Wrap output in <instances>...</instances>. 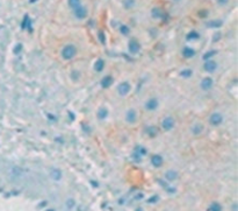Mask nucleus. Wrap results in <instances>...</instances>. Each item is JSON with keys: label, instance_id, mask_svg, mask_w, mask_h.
<instances>
[{"label": "nucleus", "instance_id": "obj_24", "mask_svg": "<svg viewBox=\"0 0 238 211\" xmlns=\"http://www.w3.org/2000/svg\"><path fill=\"white\" fill-rule=\"evenodd\" d=\"M123 6H124V8L130 9V8H133L135 6V0H124L123 1Z\"/></svg>", "mask_w": 238, "mask_h": 211}, {"label": "nucleus", "instance_id": "obj_19", "mask_svg": "<svg viewBox=\"0 0 238 211\" xmlns=\"http://www.w3.org/2000/svg\"><path fill=\"white\" fill-rule=\"evenodd\" d=\"M145 132H146V134H147L150 138H153V137L157 135V128H156L154 126H149V127H146Z\"/></svg>", "mask_w": 238, "mask_h": 211}, {"label": "nucleus", "instance_id": "obj_31", "mask_svg": "<svg viewBox=\"0 0 238 211\" xmlns=\"http://www.w3.org/2000/svg\"><path fill=\"white\" fill-rule=\"evenodd\" d=\"M98 38H99L100 42L103 45V43H105V34H103V32H101V30H100V32L98 33Z\"/></svg>", "mask_w": 238, "mask_h": 211}, {"label": "nucleus", "instance_id": "obj_29", "mask_svg": "<svg viewBox=\"0 0 238 211\" xmlns=\"http://www.w3.org/2000/svg\"><path fill=\"white\" fill-rule=\"evenodd\" d=\"M216 54V52L215 50H211V52H207V53L203 55V59L204 61H208V59H211V57L214 56Z\"/></svg>", "mask_w": 238, "mask_h": 211}, {"label": "nucleus", "instance_id": "obj_3", "mask_svg": "<svg viewBox=\"0 0 238 211\" xmlns=\"http://www.w3.org/2000/svg\"><path fill=\"white\" fill-rule=\"evenodd\" d=\"M209 122H210L213 126H218V125H221V124L223 122V115H222L221 113L215 112V113H213V114L210 115Z\"/></svg>", "mask_w": 238, "mask_h": 211}, {"label": "nucleus", "instance_id": "obj_15", "mask_svg": "<svg viewBox=\"0 0 238 211\" xmlns=\"http://www.w3.org/2000/svg\"><path fill=\"white\" fill-rule=\"evenodd\" d=\"M199 38H200V34L196 30H192V32H190L186 35V40L187 41H194V40H197Z\"/></svg>", "mask_w": 238, "mask_h": 211}, {"label": "nucleus", "instance_id": "obj_26", "mask_svg": "<svg viewBox=\"0 0 238 211\" xmlns=\"http://www.w3.org/2000/svg\"><path fill=\"white\" fill-rule=\"evenodd\" d=\"M192 74H193V71H192L190 69H184V70L180 72V75L183 76V78H190V76H192Z\"/></svg>", "mask_w": 238, "mask_h": 211}, {"label": "nucleus", "instance_id": "obj_1", "mask_svg": "<svg viewBox=\"0 0 238 211\" xmlns=\"http://www.w3.org/2000/svg\"><path fill=\"white\" fill-rule=\"evenodd\" d=\"M77 55V48L73 45H66L63 49H62V57L66 61L72 59L74 56Z\"/></svg>", "mask_w": 238, "mask_h": 211}, {"label": "nucleus", "instance_id": "obj_14", "mask_svg": "<svg viewBox=\"0 0 238 211\" xmlns=\"http://www.w3.org/2000/svg\"><path fill=\"white\" fill-rule=\"evenodd\" d=\"M165 178H166L167 181H170V182L176 181V180L178 178V173L174 171V170H168V171L165 173Z\"/></svg>", "mask_w": 238, "mask_h": 211}, {"label": "nucleus", "instance_id": "obj_21", "mask_svg": "<svg viewBox=\"0 0 238 211\" xmlns=\"http://www.w3.org/2000/svg\"><path fill=\"white\" fill-rule=\"evenodd\" d=\"M107 115H108V110H107L106 107L99 108V111H98V117H99V119H105Z\"/></svg>", "mask_w": 238, "mask_h": 211}, {"label": "nucleus", "instance_id": "obj_33", "mask_svg": "<svg viewBox=\"0 0 238 211\" xmlns=\"http://www.w3.org/2000/svg\"><path fill=\"white\" fill-rule=\"evenodd\" d=\"M228 1H229V0H217V4L223 6V5H227V4H228Z\"/></svg>", "mask_w": 238, "mask_h": 211}, {"label": "nucleus", "instance_id": "obj_4", "mask_svg": "<svg viewBox=\"0 0 238 211\" xmlns=\"http://www.w3.org/2000/svg\"><path fill=\"white\" fill-rule=\"evenodd\" d=\"M74 11V15H76V18L77 19H85L86 16H87V9H86V7L85 6H83V5H80V6H78L76 9H73Z\"/></svg>", "mask_w": 238, "mask_h": 211}, {"label": "nucleus", "instance_id": "obj_35", "mask_svg": "<svg viewBox=\"0 0 238 211\" xmlns=\"http://www.w3.org/2000/svg\"><path fill=\"white\" fill-rule=\"evenodd\" d=\"M136 211H143V210L141 209V208H138V209H136Z\"/></svg>", "mask_w": 238, "mask_h": 211}, {"label": "nucleus", "instance_id": "obj_28", "mask_svg": "<svg viewBox=\"0 0 238 211\" xmlns=\"http://www.w3.org/2000/svg\"><path fill=\"white\" fill-rule=\"evenodd\" d=\"M221 210H222V207L218 203H213L209 207V211H221Z\"/></svg>", "mask_w": 238, "mask_h": 211}, {"label": "nucleus", "instance_id": "obj_32", "mask_svg": "<svg viewBox=\"0 0 238 211\" xmlns=\"http://www.w3.org/2000/svg\"><path fill=\"white\" fill-rule=\"evenodd\" d=\"M21 49H22V45H21V43H18V45L14 47V53L19 54L21 52Z\"/></svg>", "mask_w": 238, "mask_h": 211}, {"label": "nucleus", "instance_id": "obj_20", "mask_svg": "<svg viewBox=\"0 0 238 211\" xmlns=\"http://www.w3.org/2000/svg\"><path fill=\"white\" fill-rule=\"evenodd\" d=\"M151 13H152V18H154V19H159V18L163 16V12H161V9L158 8V7H154V8L151 11Z\"/></svg>", "mask_w": 238, "mask_h": 211}, {"label": "nucleus", "instance_id": "obj_36", "mask_svg": "<svg viewBox=\"0 0 238 211\" xmlns=\"http://www.w3.org/2000/svg\"><path fill=\"white\" fill-rule=\"evenodd\" d=\"M174 1H179V0H174Z\"/></svg>", "mask_w": 238, "mask_h": 211}, {"label": "nucleus", "instance_id": "obj_22", "mask_svg": "<svg viewBox=\"0 0 238 211\" xmlns=\"http://www.w3.org/2000/svg\"><path fill=\"white\" fill-rule=\"evenodd\" d=\"M221 25H222V21H221V20H213V21H210V22L207 23V26H208V27H211V28L221 27Z\"/></svg>", "mask_w": 238, "mask_h": 211}, {"label": "nucleus", "instance_id": "obj_9", "mask_svg": "<svg viewBox=\"0 0 238 211\" xmlns=\"http://www.w3.org/2000/svg\"><path fill=\"white\" fill-rule=\"evenodd\" d=\"M144 107H145V110H147V111H154V110L158 107V99L154 98V97L147 99L146 103H145V105H144Z\"/></svg>", "mask_w": 238, "mask_h": 211}, {"label": "nucleus", "instance_id": "obj_25", "mask_svg": "<svg viewBox=\"0 0 238 211\" xmlns=\"http://www.w3.org/2000/svg\"><path fill=\"white\" fill-rule=\"evenodd\" d=\"M120 32H121L122 35H128L130 33V29H129V27L127 25H121L120 26Z\"/></svg>", "mask_w": 238, "mask_h": 211}, {"label": "nucleus", "instance_id": "obj_8", "mask_svg": "<svg viewBox=\"0 0 238 211\" xmlns=\"http://www.w3.org/2000/svg\"><path fill=\"white\" fill-rule=\"evenodd\" d=\"M130 84L128 83V82H122L119 86H117V91H119V93L121 95V96H126V95H128L129 93V91H130Z\"/></svg>", "mask_w": 238, "mask_h": 211}, {"label": "nucleus", "instance_id": "obj_23", "mask_svg": "<svg viewBox=\"0 0 238 211\" xmlns=\"http://www.w3.org/2000/svg\"><path fill=\"white\" fill-rule=\"evenodd\" d=\"M81 5V0H69V6L72 9H76L78 6Z\"/></svg>", "mask_w": 238, "mask_h": 211}, {"label": "nucleus", "instance_id": "obj_30", "mask_svg": "<svg viewBox=\"0 0 238 211\" xmlns=\"http://www.w3.org/2000/svg\"><path fill=\"white\" fill-rule=\"evenodd\" d=\"M199 16H200V18H202V19L207 18V16H208V11H206V9L200 11V12H199Z\"/></svg>", "mask_w": 238, "mask_h": 211}, {"label": "nucleus", "instance_id": "obj_6", "mask_svg": "<svg viewBox=\"0 0 238 211\" xmlns=\"http://www.w3.org/2000/svg\"><path fill=\"white\" fill-rule=\"evenodd\" d=\"M201 89L202 90H204V91H208V90H210L211 88H213V85H214V81H213V78H210V77H204L202 81H201Z\"/></svg>", "mask_w": 238, "mask_h": 211}, {"label": "nucleus", "instance_id": "obj_34", "mask_svg": "<svg viewBox=\"0 0 238 211\" xmlns=\"http://www.w3.org/2000/svg\"><path fill=\"white\" fill-rule=\"evenodd\" d=\"M77 211H84V209H83V208H78V210Z\"/></svg>", "mask_w": 238, "mask_h": 211}, {"label": "nucleus", "instance_id": "obj_10", "mask_svg": "<svg viewBox=\"0 0 238 211\" xmlns=\"http://www.w3.org/2000/svg\"><path fill=\"white\" fill-rule=\"evenodd\" d=\"M151 163H152L153 167L160 168V167L163 166V163H164V159H163L161 155H159V154H154V155L151 156Z\"/></svg>", "mask_w": 238, "mask_h": 211}, {"label": "nucleus", "instance_id": "obj_7", "mask_svg": "<svg viewBox=\"0 0 238 211\" xmlns=\"http://www.w3.org/2000/svg\"><path fill=\"white\" fill-rule=\"evenodd\" d=\"M203 69L207 71V72H213L217 69V63L214 61V59H208L204 62L203 64Z\"/></svg>", "mask_w": 238, "mask_h": 211}, {"label": "nucleus", "instance_id": "obj_2", "mask_svg": "<svg viewBox=\"0 0 238 211\" xmlns=\"http://www.w3.org/2000/svg\"><path fill=\"white\" fill-rule=\"evenodd\" d=\"M161 127H163V130L166 131V132L173 130V127H174V119H173L172 117H166V118H164L163 121H161Z\"/></svg>", "mask_w": 238, "mask_h": 211}, {"label": "nucleus", "instance_id": "obj_11", "mask_svg": "<svg viewBox=\"0 0 238 211\" xmlns=\"http://www.w3.org/2000/svg\"><path fill=\"white\" fill-rule=\"evenodd\" d=\"M136 119H137V113H136V111H135V110H129V111L127 112V114H126V120H127V122L134 124V122L136 121Z\"/></svg>", "mask_w": 238, "mask_h": 211}, {"label": "nucleus", "instance_id": "obj_18", "mask_svg": "<svg viewBox=\"0 0 238 211\" xmlns=\"http://www.w3.org/2000/svg\"><path fill=\"white\" fill-rule=\"evenodd\" d=\"M202 131H203V127H202V125H200V124H195V125L192 127V133H193L194 135L201 134Z\"/></svg>", "mask_w": 238, "mask_h": 211}, {"label": "nucleus", "instance_id": "obj_5", "mask_svg": "<svg viewBox=\"0 0 238 211\" xmlns=\"http://www.w3.org/2000/svg\"><path fill=\"white\" fill-rule=\"evenodd\" d=\"M128 49L131 54H137L141 50V45L137 40H130L129 43H128Z\"/></svg>", "mask_w": 238, "mask_h": 211}, {"label": "nucleus", "instance_id": "obj_17", "mask_svg": "<svg viewBox=\"0 0 238 211\" xmlns=\"http://www.w3.org/2000/svg\"><path fill=\"white\" fill-rule=\"evenodd\" d=\"M21 27H22L23 29L28 28L29 30H32V22H30V20H29V16H28V15H25V19H23V21H22Z\"/></svg>", "mask_w": 238, "mask_h": 211}, {"label": "nucleus", "instance_id": "obj_16", "mask_svg": "<svg viewBox=\"0 0 238 211\" xmlns=\"http://www.w3.org/2000/svg\"><path fill=\"white\" fill-rule=\"evenodd\" d=\"M103 68H105V61H103V59H101V58H99V59L95 62V64H94L95 71L100 72V71H102V70H103Z\"/></svg>", "mask_w": 238, "mask_h": 211}, {"label": "nucleus", "instance_id": "obj_13", "mask_svg": "<svg viewBox=\"0 0 238 211\" xmlns=\"http://www.w3.org/2000/svg\"><path fill=\"white\" fill-rule=\"evenodd\" d=\"M183 56L185 58H192V57L195 56V50L193 48H190V47H185L183 49Z\"/></svg>", "mask_w": 238, "mask_h": 211}, {"label": "nucleus", "instance_id": "obj_27", "mask_svg": "<svg viewBox=\"0 0 238 211\" xmlns=\"http://www.w3.org/2000/svg\"><path fill=\"white\" fill-rule=\"evenodd\" d=\"M135 154H137V155H140V156H143V155L146 154V149L141 147V146H138V147L136 148V151H135Z\"/></svg>", "mask_w": 238, "mask_h": 211}, {"label": "nucleus", "instance_id": "obj_12", "mask_svg": "<svg viewBox=\"0 0 238 211\" xmlns=\"http://www.w3.org/2000/svg\"><path fill=\"white\" fill-rule=\"evenodd\" d=\"M100 84H101V86H102L103 89L109 88V86L113 84V77H112V76H105V77L101 79Z\"/></svg>", "mask_w": 238, "mask_h": 211}]
</instances>
